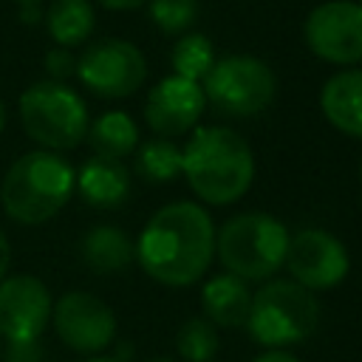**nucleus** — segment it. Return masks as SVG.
I'll use <instances>...</instances> for the list:
<instances>
[{"mask_svg":"<svg viewBox=\"0 0 362 362\" xmlns=\"http://www.w3.org/2000/svg\"><path fill=\"white\" fill-rule=\"evenodd\" d=\"M215 255V223L201 204L173 201L153 212L136 240L139 266L161 286L198 283Z\"/></svg>","mask_w":362,"mask_h":362,"instance_id":"obj_1","label":"nucleus"},{"mask_svg":"<svg viewBox=\"0 0 362 362\" xmlns=\"http://www.w3.org/2000/svg\"><path fill=\"white\" fill-rule=\"evenodd\" d=\"M181 173L204 204L226 206L249 192L255 156L232 127H195L181 150Z\"/></svg>","mask_w":362,"mask_h":362,"instance_id":"obj_2","label":"nucleus"},{"mask_svg":"<svg viewBox=\"0 0 362 362\" xmlns=\"http://www.w3.org/2000/svg\"><path fill=\"white\" fill-rule=\"evenodd\" d=\"M76 170L51 150L23 153L3 175L0 204L17 223L34 226L51 221L74 195Z\"/></svg>","mask_w":362,"mask_h":362,"instance_id":"obj_3","label":"nucleus"},{"mask_svg":"<svg viewBox=\"0 0 362 362\" xmlns=\"http://www.w3.org/2000/svg\"><path fill=\"white\" fill-rule=\"evenodd\" d=\"M288 229L266 212L232 215L215 232V255L223 269L240 280H269L288 252Z\"/></svg>","mask_w":362,"mask_h":362,"instance_id":"obj_4","label":"nucleus"},{"mask_svg":"<svg viewBox=\"0 0 362 362\" xmlns=\"http://www.w3.org/2000/svg\"><path fill=\"white\" fill-rule=\"evenodd\" d=\"M320 322L317 297L294 280H269L252 294L246 328L269 351H283L314 334Z\"/></svg>","mask_w":362,"mask_h":362,"instance_id":"obj_5","label":"nucleus"},{"mask_svg":"<svg viewBox=\"0 0 362 362\" xmlns=\"http://www.w3.org/2000/svg\"><path fill=\"white\" fill-rule=\"evenodd\" d=\"M20 122L28 139L51 153L74 150L88 136V107L82 96L54 79H40L20 93Z\"/></svg>","mask_w":362,"mask_h":362,"instance_id":"obj_6","label":"nucleus"},{"mask_svg":"<svg viewBox=\"0 0 362 362\" xmlns=\"http://www.w3.org/2000/svg\"><path fill=\"white\" fill-rule=\"evenodd\" d=\"M201 90L204 99L226 116H257L274 102L277 76L252 54H229L215 59Z\"/></svg>","mask_w":362,"mask_h":362,"instance_id":"obj_7","label":"nucleus"},{"mask_svg":"<svg viewBox=\"0 0 362 362\" xmlns=\"http://www.w3.org/2000/svg\"><path fill=\"white\" fill-rule=\"evenodd\" d=\"M76 76L93 96L124 99L144 85L147 59L130 40L102 37L76 57Z\"/></svg>","mask_w":362,"mask_h":362,"instance_id":"obj_8","label":"nucleus"},{"mask_svg":"<svg viewBox=\"0 0 362 362\" xmlns=\"http://www.w3.org/2000/svg\"><path fill=\"white\" fill-rule=\"evenodd\" d=\"M305 45L325 62L356 65L362 62V3L325 0L314 6L303 25Z\"/></svg>","mask_w":362,"mask_h":362,"instance_id":"obj_9","label":"nucleus"},{"mask_svg":"<svg viewBox=\"0 0 362 362\" xmlns=\"http://www.w3.org/2000/svg\"><path fill=\"white\" fill-rule=\"evenodd\" d=\"M283 266H288L294 283H300L303 288L328 291L345 280L351 260H348V249L337 235H331L328 229L308 226L288 238V252Z\"/></svg>","mask_w":362,"mask_h":362,"instance_id":"obj_10","label":"nucleus"},{"mask_svg":"<svg viewBox=\"0 0 362 362\" xmlns=\"http://www.w3.org/2000/svg\"><path fill=\"white\" fill-rule=\"evenodd\" d=\"M57 337L76 354L96 356L116 339V317L105 300L90 291H68L51 308Z\"/></svg>","mask_w":362,"mask_h":362,"instance_id":"obj_11","label":"nucleus"},{"mask_svg":"<svg viewBox=\"0 0 362 362\" xmlns=\"http://www.w3.org/2000/svg\"><path fill=\"white\" fill-rule=\"evenodd\" d=\"M51 291L34 274H11L0 283V337L34 342L51 322Z\"/></svg>","mask_w":362,"mask_h":362,"instance_id":"obj_12","label":"nucleus"},{"mask_svg":"<svg viewBox=\"0 0 362 362\" xmlns=\"http://www.w3.org/2000/svg\"><path fill=\"white\" fill-rule=\"evenodd\" d=\"M204 105L206 99L201 82L170 74L150 88L144 102V122L150 124L153 133H158V139L184 136L198 124Z\"/></svg>","mask_w":362,"mask_h":362,"instance_id":"obj_13","label":"nucleus"},{"mask_svg":"<svg viewBox=\"0 0 362 362\" xmlns=\"http://www.w3.org/2000/svg\"><path fill=\"white\" fill-rule=\"evenodd\" d=\"M76 189L96 209H116L130 195V170L116 158L93 156L76 173Z\"/></svg>","mask_w":362,"mask_h":362,"instance_id":"obj_14","label":"nucleus"},{"mask_svg":"<svg viewBox=\"0 0 362 362\" xmlns=\"http://www.w3.org/2000/svg\"><path fill=\"white\" fill-rule=\"evenodd\" d=\"M325 119L345 136L362 139V68L334 74L320 93Z\"/></svg>","mask_w":362,"mask_h":362,"instance_id":"obj_15","label":"nucleus"},{"mask_svg":"<svg viewBox=\"0 0 362 362\" xmlns=\"http://www.w3.org/2000/svg\"><path fill=\"white\" fill-rule=\"evenodd\" d=\"M204 314L218 328H246L249 308H252V291L249 283L235 274H218L212 277L201 291Z\"/></svg>","mask_w":362,"mask_h":362,"instance_id":"obj_16","label":"nucleus"},{"mask_svg":"<svg viewBox=\"0 0 362 362\" xmlns=\"http://www.w3.org/2000/svg\"><path fill=\"white\" fill-rule=\"evenodd\" d=\"M79 255L85 260V266L96 274H113V272H122L133 263L136 257V243L130 240V235L119 226H110V223H102V226H93L82 235V243H79Z\"/></svg>","mask_w":362,"mask_h":362,"instance_id":"obj_17","label":"nucleus"},{"mask_svg":"<svg viewBox=\"0 0 362 362\" xmlns=\"http://www.w3.org/2000/svg\"><path fill=\"white\" fill-rule=\"evenodd\" d=\"M45 28L59 48L82 45L96 25L90 0H51L45 8Z\"/></svg>","mask_w":362,"mask_h":362,"instance_id":"obj_18","label":"nucleus"},{"mask_svg":"<svg viewBox=\"0 0 362 362\" xmlns=\"http://www.w3.org/2000/svg\"><path fill=\"white\" fill-rule=\"evenodd\" d=\"M85 139L90 141L96 156L122 161L139 147V127L124 110H107L88 124Z\"/></svg>","mask_w":362,"mask_h":362,"instance_id":"obj_19","label":"nucleus"},{"mask_svg":"<svg viewBox=\"0 0 362 362\" xmlns=\"http://www.w3.org/2000/svg\"><path fill=\"white\" fill-rule=\"evenodd\" d=\"M170 65H173L175 76L201 82L215 65L212 40L206 34H198V31H189V34L178 37L175 45H173V54H170Z\"/></svg>","mask_w":362,"mask_h":362,"instance_id":"obj_20","label":"nucleus"},{"mask_svg":"<svg viewBox=\"0 0 362 362\" xmlns=\"http://www.w3.org/2000/svg\"><path fill=\"white\" fill-rule=\"evenodd\" d=\"M133 153H136V173L153 184H164L181 175V150L170 139H150Z\"/></svg>","mask_w":362,"mask_h":362,"instance_id":"obj_21","label":"nucleus"},{"mask_svg":"<svg viewBox=\"0 0 362 362\" xmlns=\"http://www.w3.org/2000/svg\"><path fill=\"white\" fill-rule=\"evenodd\" d=\"M218 348H221L218 331L206 317L187 320L175 334V351L187 362H212Z\"/></svg>","mask_w":362,"mask_h":362,"instance_id":"obj_22","label":"nucleus"},{"mask_svg":"<svg viewBox=\"0 0 362 362\" xmlns=\"http://www.w3.org/2000/svg\"><path fill=\"white\" fill-rule=\"evenodd\" d=\"M147 11L164 34H184L198 17V0H147Z\"/></svg>","mask_w":362,"mask_h":362,"instance_id":"obj_23","label":"nucleus"},{"mask_svg":"<svg viewBox=\"0 0 362 362\" xmlns=\"http://www.w3.org/2000/svg\"><path fill=\"white\" fill-rule=\"evenodd\" d=\"M45 74L54 82H65L68 76H74L76 74V57L71 54V48H59V45L51 48L45 54Z\"/></svg>","mask_w":362,"mask_h":362,"instance_id":"obj_24","label":"nucleus"},{"mask_svg":"<svg viewBox=\"0 0 362 362\" xmlns=\"http://www.w3.org/2000/svg\"><path fill=\"white\" fill-rule=\"evenodd\" d=\"M3 362H42V345L34 342H6Z\"/></svg>","mask_w":362,"mask_h":362,"instance_id":"obj_25","label":"nucleus"},{"mask_svg":"<svg viewBox=\"0 0 362 362\" xmlns=\"http://www.w3.org/2000/svg\"><path fill=\"white\" fill-rule=\"evenodd\" d=\"M252 362H300V359L294 354H288V351H263Z\"/></svg>","mask_w":362,"mask_h":362,"instance_id":"obj_26","label":"nucleus"},{"mask_svg":"<svg viewBox=\"0 0 362 362\" xmlns=\"http://www.w3.org/2000/svg\"><path fill=\"white\" fill-rule=\"evenodd\" d=\"M8 263H11V246H8V238L0 232V283L8 274Z\"/></svg>","mask_w":362,"mask_h":362,"instance_id":"obj_27","label":"nucleus"},{"mask_svg":"<svg viewBox=\"0 0 362 362\" xmlns=\"http://www.w3.org/2000/svg\"><path fill=\"white\" fill-rule=\"evenodd\" d=\"M96 3H102V6L110 8V11H130V8L144 6L147 0H96Z\"/></svg>","mask_w":362,"mask_h":362,"instance_id":"obj_28","label":"nucleus"},{"mask_svg":"<svg viewBox=\"0 0 362 362\" xmlns=\"http://www.w3.org/2000/svg\"><path fill=\"white\" fill-rule=\"evenodd\" d=\"M42 14H40V6H20V20L23 23H37Z\"/></svg>","mask_w":362,"mask_h":362,"instance_id":"obj_29","label":"nucleus"},{"mask_svg":"<svg viewBox=\"0 0 362 362\" xmlns=\"http://www.w3.org/2000/svg\"><path fill=\"white\" fill-rule=\"evenodd\" d=\"M85 362H119L116 356H102V354H96V356H88Z\"/></svg>","mask_w":362,"mask_h":362,"instance_id":"obj_30","label":"nucleus"},{"mask_svg":"<svg viewBox=\"0 0 362 362\" xmlns=\"http://www.w3.org/2000/svg\"><path fill=\"white\" fill-rule=\"evenodd\" d=\"M3 127H6V107H3V102H0V133H3Z\"/></svg>","mask_w":362,"mask_h":362,"instance_id":"obj_31","label":"nucleus"},{"mask_svg":"<svg viewBox=\"0 0 362 362\" xmlns=\"http://www.w3.org/2000/svg\"><path fill=\"white\" fill-rule=\"evenodd\" d=\"M17 3H20V6H40L42 0H17Z\"/></svg>","mask_w":362,"mask_h":362,"instance_id":"obj_32","label":"nucleus"},{"mask_svg":"<svg viewBox=\"0 0 362 362\" xmlns=\"http://www.w3.org/2000/svg\"><path fill=\"white\" fill-rule=\"evenodd\" d=\"M150 362H173V359H167V356H158V359H150Z\"/></svg>","mask_w":362,"mask_h":362,"instance_id":"obj_33","label":"nucleus"},{"mask_svg":"<svg viewBox=\"0 0 362 362\" xmlns=\"http://www.w3.org/2000/svg\"><path fill=\"white\" fill-rule=\"evenodd\" d=\"M359 181H362V158H359Z\"/></svg>","mask_w":362,"mask_h":362,"instance_id":"obj_34","label":"nucleus"}]
</instances>
